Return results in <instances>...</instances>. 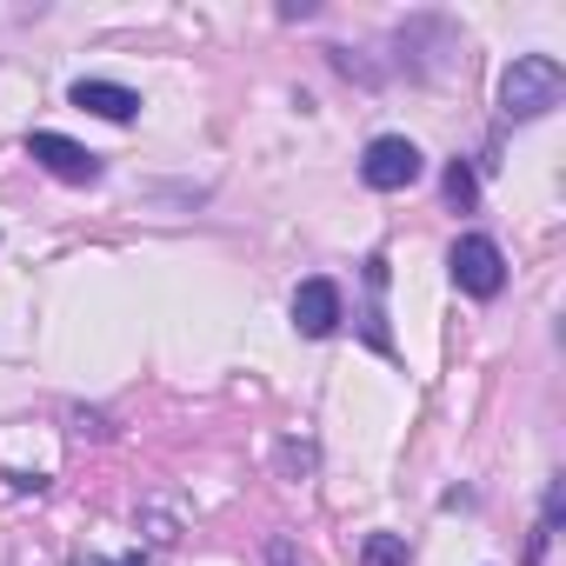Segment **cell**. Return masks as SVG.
<instances>
[{"label":"cell","mask_w":566,"mask_h":566,"mask_svg":"<svg viewBox=\"0 0 566 566\" xmlns=\"http://www.w3.org/2000/svg\"><path fill=\"white\" fill-rule=\"evenodd\" d=\"M566 94V67L553 54H513V67L500 74V114L506 120H539L553 114Z\"/></svg>","instance_id":"1"},{"label":"cell","mask_w":566,"mask_h":566,"mask_svg":"<svg viewBox=\"0 0 566 566\" xmlns=\"http://www.w3.org/2000/svg\"><path fill=\"white\" fill-rule=\"evenodd\" d=\"M447 273H453L460 294L493 301V294L506 287V253H500V240H486V233H460L453 253H447Z\"/></svg>","instance_id":"2"},{"label":"cell","mask_w":566,"mask_h":566,"mask_svg":"<svg viewBox=\"0 0 566 566\" xmlns=\"http://www.w3.org/2000/svg\"><path fill=\"white\" fill-rule=\"evenodd\" d=\"M427 174V160H420V147L407 140V134H380V140H367V154H360V180L374 187V193H400V187H413Z\"/></svg>","instance_id":"3"},{"label":"cell","mask_w":566,"mask_h":566,"mask_svg":"<svg viewBox=\"0 0 566 566\" xmlns=\"http://www.w3.org/2000/svg\"><path fill=\"white\" fill-rule=\"evenodd\" d=\"M28 160H41V167H48L54 180H67V187H94V180H101V154H87L81 140L48 134V127L28 134Z\"/></svg>","instance_id":"4"},{"label":"cell","mask_w":566,"mask_h":566,"mask_svg":"<svg viewBox=\"0 0 566 566\" xmlns=\"http://www.w3.org/2000/svg\"><path fill=\"white\" fill-rule=\"evenodd\" d=\"M347 314H340V287H334V280H301V287H294V327L307 334V340H327L334 327H340Z\"/></svg>","instance_id":"5"},{"label":"cell","mask_w":566,"mask_h":566,"mask_svg":"<svg viewBox=\"0 0 566 566\" xmlns=\"http://www.w3.org/2000/svg\"><path fill=\"white\" fill-rule=\"evenodd\" d=\"M74 107H87V114H101V120H114V127H127L134 114H140V94L134 87H120V81H74V94H67Z\"/></svg>","instance_id":"6"},{"label":"cell","mask_w":566,"mask_h":566,"mask_svg":"<svg viewBox=\"0 0 566 566\" xmlns=\"http://www.w3.org/2000/svg\"><path fill=\"white\" fill-rule=\"evenodd\" d=\"M180 520H187L180 500H167V493L147 500V506H140V533H147V546H174V539H180Z\"/></svg>","instance_id":"7"},{"label":"cell","mask_w":566,"mask_h":566,"mask_svg":"<svg viewBox=\"0 0 566 566\" xmlns=\"http://www.w3.org/2000/svg\"><path fill=\"white\" fill-rule=\"evenodd\" d=\"M559 493H566V486L553 480V486H546V506H539V526H533V539H526V566H539V559H546V539L559 533Z\"/></svg>","instance_id":"8"},{"label":"cell","mask_w":566,"mask_h":566,"mask_svg":"<svg viewBox=\"0 0 566 566\" xmlns=\"http://www.w3.org/2000/svg\"><path fill=\"white\" fill-rule=\"evenodd\" d=\"M360 566H413V553H407L400 533H367L360 539Z\"/></svg>","instance_id":"9"},{"label":"cell","mask_w":566,"mask_h":566,"mask_svg":"<svg viewBox=\"0 0 566 566\" xmlns=\"http://www.w3.org/2000/svg\"><path fill=\"white\" fill-rule=\"evenodd\" d=\"M447 200H453L460 213L480 200V180H473V167H467V160H453V167H447Z\"/></svg>","instance_id":"10"}]
</instances>
